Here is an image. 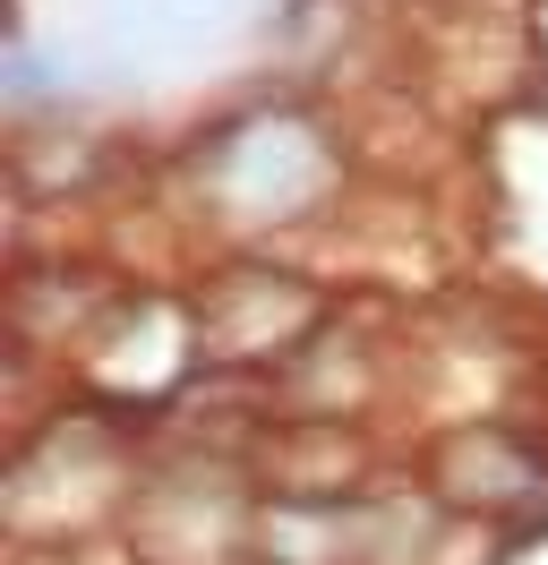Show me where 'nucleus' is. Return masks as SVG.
<instances>
[{
  "mask_svg": "<svg viewBox=\"0 0 548 565\" xmlns=\"http://www.w3.org/2000/svg\"><path fill=\"white\" fill-rule=\"evenodd\" d=\"M189 180H198L205 214H223L232 232H283L308 223L335 189V138L301 120V111H240L223 129H205L189 146Z\"/></svg>",
  "mask_w": 548,
  "mask_h": 565,
  "instance_id": "obj_1",
  "label": "nucleus"
}]
</instances>
